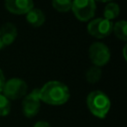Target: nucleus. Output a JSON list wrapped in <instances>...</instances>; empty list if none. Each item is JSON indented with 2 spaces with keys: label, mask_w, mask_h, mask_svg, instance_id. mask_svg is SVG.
Here are the masks:
<instances>
[{
  "label": "nucleus",
  "mask_w": 127,
  "mask_h": 127,
  "mask_svg": "<svg viewBox=\"0 0 127 127\" xmlns=\"http://www.w3.org/2000/svg\"><path fill=\"white\" fill-rule=\"evenodd\" d=\"M70 92L66 84L58 80L46 82L40 88V100L49 105H63L69 99Z\"/></svg>",
  "instance_id": "1"
},
{
  "label": "nucleus",
  "mask_w": 127,
  "mask_h": 127,
  "mask_svg": "<svg viewBox=\"0 0 127 127\" xmlns=\"http://www.w3.org/2000/svg\"><path fill=\"white\" fill-rule=\"evenodd\" d=\"M86 105L94 117L104 119L110 110L111 101L103 91L93 90L86 97Z\"/></svg>",
  "instance_id": "2"
},
{
  "label": "nucleus",
  "mask_w": 127,
  "mask_h": 127,
  "mask_svg": "<svg viewBox=\"0 0 127 127\" xmlns=\"http://www.w3.org/2000/svg\"><path fill=\"white\" fill-rule=\"evenodd\" d=\"M28 85L26 81L19 77H12L5 81L2 92L9 100H16L26 95Z\"/></svg>",
  "instance_id": "3"
},
{
  "label": "nucleus",
  "mask_w": 127,
  "mask_h": 127,
  "mask_svg": "<svg viewBox=\"0 0 127 127\" xmlns=\"http://www.w3.org/2000/svg\"><path fill=\"white\" fill-rule=\"evenodd\" d=\"M40 108V88H35L34 90H32V92L25 95L22 101V112L25 117L33 118L39 113Z\"/></svg>",
  "instance_id": "4"
},
{
  "label": "nucleus",
  "mask_w": 127,
  "mask_h": 127,
  "mask_svg": "<svg viewBox=\"0 0 127 127\" xmlns=\"http://www.w3.org/2000/svg\"><path fill=\"white\" fill-rule=\"evenodd\" d=\"M95 2L93 0H73L71 4V10L79 21H87L94 16Z\"/></svg>",
  "instance_id": "5"
},
{
  "label": "nucleus",
  "mask_w": 127,
  "mask_h": 127,
  "mask_svg": "<svg viewBox=\"0 0 127 127\" xmlns=\"http://www.w3.org/2000/svg\"><path fill=\"white\" fill-rule=\"evenodd\" d=\"M89 58L95 66H103L110 60V51L106 45L100 42L93 43L88 50Z\"/></svg>",
  "instance_id": "6"
},
{
  "label": "nucleus",
  "mask_w": 127,
  "mask_h": 127,
  "mask_svg": "<svg viewBox=\"0 0 127 127\" xmlns=\"http://www.w3.org/2000/svg\"><path fill=\"white\" fill-rule=\"evenodd\" d=\"M113 29V23L109 20H106L104 18H97L89 22L87 25V32L97 38V39H102L107 37L108 35L111 34Z\"/></svg>",
  "instance_id": "7"
},
{
  "label": "nucleus",
  "mask_w": 127,
  "mask_h": 127,
  "mask_svg": "<svg viewBox=\"0 0 127 127\" xmlns=\"http://www.w3.org/2000/svg\"><path fill=\"white\" fill-rule=\"evenodd\" d=\"M6 9L17 15L27 14L34 7L33 0H5Z\"/></svg>",
  "instance_id": "8"
},
{
  "label": "nucleus",
  "mask_w": 127,
  "mask_h": 127,
  "mask_svg": "<svg viewBox=\"0 0 127 127\" xmlns=\"http://www.w3.org/2000/svg\"><path fill=\"white\" fill-rule=\"evenodd\" d=\"M17 37V28L12 23H5L0 27V41L3 46L12 44Z\"/></svg>",
  "instance_id": "9"
},
{
  "label": "nucleus",
  "mask_w": 127,
  "mask_h": 127,
  "mask_svg": "<svg viewBox=\"0 0 127 127\" xmlns=\"http://www.w3.org/2000/svg\"><path fill=\"white\" fill-rule=\"evenodd\" d=\"M26 19L30 25L34 27H40L45 23V14L43 13L42 10L33 8L27 13Z\"/></svg>",
  "instance_id": "10"
},
{
  "label": "nucleus",
  "mask_w": 127,
  "mask_h": 127,
  "mask_svg": "<svg viewBox=\"0 0 127 127\" xmlns=\"http://www.w3.org/2000/svg\"><path fill=\"white\" fill-rule=\"evenodd\" d=\"M127 22L122 20V21H119L117 23H115L113 25V29L112 31L114 32L115 36L119 39V40H122V41H126L127 39Z\"/></svg>",
  "instance_id": "11"
},
{
  "label": "nucleus",
  "mask_w": 127,
  "mask_h": 127,
  "mask_svg": "<svg viewBox=\"0 0 127 127\" xmlns=\"http://www.w3.org/2000/svg\"><path fill=\"white\" fill-rule=\"evenodd\" d=\"M120 13V9H119V6L116 4V3H109L105 6L104 8V12H103V15H104V19L106 20H109L111 21L112 19L116 18Z\"/></svg>",
  "instance_id": "12"
},
{
  "label": "nucleus",
  "mask_w": 127,
  "mask_h": 127,
  "mask_svg": "<svg viewBox=\"0 0 127 127\" xmlns=\"http://www.w3.org/2000/svg\"><path fill=\"white\" fill-rule=\"evenodd\" d=\"M102 75V71L98 66H91L85 72V78L89 83H96Z\"/></svg>",
  "instance_id": "13"
},
{
  "label": "nucleus",
  "mask_w": 127,
  "mask_h": 127,
  "mask_svg": "<svg viewBox=\"0 0 127 127\" xmlns=\"http://www.w3.org/2000/svg\"><path fill=\"white\" fill-rule=\"evenodd\" d=\"M53 7L59 12H67L71 9V0H52Z\"/></svg>",
  "instance_id": "14"
},
{
  "label": "nucleus",
  "mask_w": 127,
  "mask_h": 127,
  "mask_svg": "<svg viewBox=\"0 0 127 127\" xmlns=\"http://www.w3.org/2000/svg\"><path fill=\"white\" fill-rule=\"evenodd\" d=\"M11 111V102L10 100L0 93V116L5 117Z\"/></svg>",
  "instance_id": "15"
},
{
  "label": "nucleus",
  "mask_w": 127,
  "mask_h": 127,
  "mask_svg": "<svg viewBox=\"0 0 127 127\" xmlns=\"http://www.w3.org/2000/svg\"><path fill=\"white\" fill-rule=\"evenodd\" d=\"M33 127H52V126H51V124H50L49 122L41 120V121L36 122V123L34 124V126H33Z\"/></svg>",
  "instance_id": "16"
},
{
  "label": "nucleus",
  "mask_w": 127,
  "mask_h": 127,
  "mask_svg": "<svg viewBox=\"0 0 127 127\" xmlns=\"http://www.w3.org/2000/svg\"><path fill=\"white\" fill-rule=\"evenodd\" d=\"M5 76L3 74V71L1 70L0 68V93L2 92V89H3V86H4V83H5Z\"/></svg>",
  "instance_id": "17"
},
{
  "label": "nucleus",
  "mask_w": 127,
  "mask_h": 127,
  "mask_svg": "<svg viewBox=\"0 0 127 127\" xmlns=\"http://www.w3.org/2000/svg\"><path fill=\"white\" fill-rule=\"evenodd\" d=\"M94 2L95 1H99V2H108V1H111V0H93Z\"/></svg>",
  "instance_id": "18"
},
{
  "label": "nucleus",
  "mask_w": 127,
  "mask_h": 127,
  "mask_svg": "<svg viewBox=\"0 0 127 127\" xmlns=\"http://www.w3.org/2000/svg\"><path fill=\"white\" fill-rule=\"evenodd\" d=\"M3 48V45H2V43H1V41H0V49H2Z\"/></svg>",
  "instance_id": "19"
}]
</instances>
